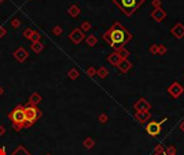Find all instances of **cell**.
Instances as JSON below:
<instances>
[{
	"label": "cell",
	"mask_w": 184,
	"mask_h": 155,
	"mask_svg": "<svg viewBox=\"0 0 184 155\" xmlns=\"http://www.w3.org/2000/svg\"><path fill=\"white\" fill-rule=\"evenodd\" d=\"M102 38L110 46H112L115 51H118L132 40V34L120 22H115L102 34Z\"/></svg>",
	"instance_id": "6da1fadb"
},
{
	"label": "cell",
	"mask_w": 184,
	"mask_h": 155,
	"mask_svg": "<svg viewBox=\"0 0 184 155\" xmlns=\"http://www.w3.org/2000/svg\"><path fill=\"white\" fill-rule=\"evenodd\" d=\"M10 121L12 122V125L15 132H20L24 127H26V116H25V111H24V106L20 105L15 107L9 114Z\"/></svg>",
	"instance_id": "7a4b0ae2"
},
{
	"label": "cell",
	"mask_w": 184,
	"mask_h": 155,
	"mask_svg": "<svg viewBox=\"0 0 184 155\" xmlns=\"http://www.w3.org/2000/svg\"><path fill=\"white\" fill-rule=\"evenodd\" d=\"M146 0H113L114 5L118 7V9L125 14L126 16H130L136 10L144 3Z\"/></svg>",
	"instance_id": "3957f363"
},
{
	"label": "cell",
	"mask_w": 184,
	"mask_h": 155,
	"mask_svg": "<svg viewBox=\"0 0 184 155\" xmlns=\"http://www.w3.org/2000/svg\"><path fill=\"white\" fill-rule=\"evenodd\" d=\"M24 111H25L26 122H27L26 127H30L34 124H36L37 121L42 116L41 110L37 106L30 105V103H27L26 106H24Z\"/></svg>",
	"instance_id": "277c9868"
},
{
	"label": "cell",
	"mask_w": 184,
	"mask_h": 155,
	"mask_svg": "<svg viewBox=\"0 0 184 155\" xmlns=\"http://www.w3.org/2000/svg\"><path fill=\"white\" fill-rule=\"evenodd\" d=\"M167 120H168V119H167V117H165V119L161 120L159 123H158V122H154V121L148 123V124H146V132H148L150 136H152V137H156V136H158L159 132H161V126H163V124L165 123Z\"/></svg>",
	"instance_id": "5b68a950"
},
{
	"label": "cell",
	"mask_w": 184,
	"mask_h": 155,
	"mask_svg": "<svg viewBox=\"0 0 184 155\" xmlns=\"http://www.w3.org/2000/svg\"><path fill=\"white\" fill-rule=\"evenodd\" d=\"M167 91H168V93L170 94V96L172 98L177 99L183 94L184 87L182 86V84H180L179 82H173V83H171L170 86L167 88Z\"/></svg>",
	"instance_id": "8992f818"
},
{
	"label": "cell",
	"mask_w": 184,
	"mask_h": 155,
	"mask_svg": "<svg viewBox=\"0 0 184 155\" xmlns=\"http://www.w3.org/2000/svg\"><path fill=\"white\" fill-rule=\"evenodd\" d=\"M151 103L146 100V98H140L138 101H136V103L134 105V109L136 112H146L150 111L151 110Z\"/></svg>",
	"instance_id": "52a82bcc"
},
{
	"label": "cell",
	"mask_w": 184,
	"mask_h": 155,
	"mask_svg": "<svg viewBox=\"0 0 184 155\" xmlns=\"http://www.w3.org/2000/svg\"><path fill=\"white\" fill-rule=\"evenodd\" d=\"M69 38H70V40L74 44H80L83 40H84L85 34H84V32L80 29V28H75V29H73L72 31L70 32Z\"/></svg>",
	"instance_id": "ba28073f"
},
{
	"label": "cell",
	"mask_w": 184,
	"mask_h": 155,
	"mask_svg": "<svg viewBox=\"0 0 184 155\" xmlns=\"http://www.w3.org/2000/svg\"><path fill=\"white\" fill-rule=\"evenodd\" d=\"M28 56H29V53L23 46H20L13 52V57L18 63H24L28 58Z\"/></svg>",
	"instance_id": "9c48e42d"
},
{
	"label": "cell",
	"mask_w": 184,
	"mask_h": 155,
	"mask_svg": "<svg viewBox=\"0 0 184 155\" xmlns=\"http://www.w3.org/2000/svg\"><path fill=\"white\" fill-rule=\"evenodd\" d=\"M170 32L177 39H182L184 37V25L182 23H177L170 29Z\"/></svg>",
	"instance_id": "30bf717a"
},
{
	"label": "cell",
	"mask_w": 184,
	"mask_h": 155,
	"mask_svg": "<svg viewBox=\"0 0 184 155\" xmlns=\"http://www.w3.org/2000/svg\"><path fill=\"white\" fill-rule=\"evenodd\" d=\"M134 117L139 122L140 124H146L149 120L151 119V112L146 111V112H136Z\"/></svg>",
	"instance_id": "8fae6325"
},
{
	"label": "cell",
	"mask_w": 184,
	"mask_h": 155,
	"mask_svg": "<svg viewBox=\"0 0 184 155\" xmlns=\"http://www.w3.org/2000/svg\"><path fill=\"white\" fill-rule=\"evenodd\" d=\"M151 16L154 18L155 21L159 23V22H163L164 20H165V17H166V12L164 11L161 7L155 8V9L153 10L152 13H151Z\"/></svg>",
	"instance_id": "7c38bea8"
},
{
	"label": "cell",
	"mask_w": 184,
	"mask_h": 155,
	"mask_svg": "<svg viewBox=\"0 0 184 155\" xmlns=\"http://www.w3.org/2000/svg\"><path fill=\"white\" fill-rule=\"evenodd\" d=\"M116 67H117V69L120 70V72H122V73H127L128 71H129L130 69H132V64L129 62V60L127 59V58H124V59L121 60L120 64H118Z\"/></svg>",
	"instance_id": "4fadbf2b"
},
{
	"label": "cell",
	"mask_w": 184,
	"mask_h": 155,
	"mask_svg": "<svg viewBox=\"0 0 184 155\" xmlns=\"http://www.w3.org/2000/svg\"><path fill=\"white\" fill-rule=\"evenodd\" d=\"M107 60L109 64L112 65V66H117V65L120 64L121 60H122V57H121L120 54L115 51V52L111 53V54L107 57Z\"/></svg>",
	"instance_id": "5bb4252c"
},
{
	"label": "cell",
	"mask_w": 184,
	"mask_h": 155,
	"mask_svg": "<svg viewBox=\"0 0 184 155\" xmlns=\"http://www.w3.org/2000/svg\"><path fill=\"white\" fill-rule=\"evenodd\" d=\"M41 100H42V97H41V95L36 92V93H32L31 95L29 96L28 103H30V105H34V106H37V105H39V103H41Z\"/></svg>",
	"instance_id": "9a60e30c"
},
{
	"label": "cell",
	"mask_w": 184,
	"mask_h": 155,
	"mask_svg": "<svg viewBox=\"0 0 184 155\" xmlns=\"http://www.w3.org/2000/svg\"><path fill=\"white\" fill-rule=\"evenodd\" d=\"M80 13H81V9H80L77 5H72L68 9V14L71 16V17H77Z\"/></svg>",
	"instance_id": "2e32d148"
},
{
	"label": "cell",
	"mask_w": 184,
	"mask_h": 155,
	"mask_svg": "<svg viewBox=\"0 0 184 155\" xmlns=\"http://www.w3.org/2000/svg\"><path fill=\"white\" fill-rule=\"evenodd\" d=\"M95 140L93 139L92 137H87L84 139V141H83V146H84L86 150H92V149L95 146Z\"/></svg>",
	"instance_id": "e0dca14e"
},
{
	"label": "cell",
	"mask_w": 184,
	"mask_h": 155,
	"mask_svg": "<svg viewBox=\"0 0 184 155\" xmlns=\"http://www.w3.org/2000/svg\"><path fill=\"white\" fill-rule=\"evenodd\" d=\"M30 49H31V50L34 51L36 54H39V53L42 52V50L44 49V45H43V43H41L40 41H39V42H34V43H31V45H30Z\"/></svg>",
	"instance_id": "ac0fdd59"
},
{
	"label": "cell",
	"mask_w": 184,
	"mask_h": 155,
	"mask_svg": "<svg viewBox=\"0 0 184 155\" xmlns=\"http://www.w3.org/2000/svg\"><path fill=\"white\" fill-rule=\"evenodd\" d=\"M97 75L100 79H106V78L109 75V70H108L106 67H100L97 70Z\"/></svg>",
	"instance_id": "d6986e66"
},
{
	"label": "cell",
	"mask_w": 184,
	"mask_h": 155,
	"mask_svg": "<svg viewBox=\"0 0 184 155\" xmlns=\"http://www.w3.org/2000/svg\"><path fill=\"white\" fill-rule=\"evenodd\" d=\"M68 77H69V79H71V80H77L78 78L80 77L79 70L75 68H71L70 70L68 71Z\"/></svg>",
	"instance_id": "ffe728a7"
},
{
	"label": "cell",
	"mask_w": 184,
	"mask_h": 155,
	"mask_svg": "<svg viewBox=\"0 0 184 155\" xmlns=\"http://www.w3.org/2000/svg\"><path fill=\"white\" fill-rule=\"evenodd\" d=\"M97 41H98L97 37L94 36V34H89V36L86 38V43H87V45H88V46H92V48L96 45Z\"/></svg>",
	"instance_id": "44dd1931"
},
{
	"label": "cell",
	"mask_w": 184,
	"mask_h": 155,
	"mask_svg": "<svg viewBox=\"0 0 184 155\" xmlns=\"http://www.w3.org/2000/svg\"><path fill=\"white\" fill-rule=\"evenodd\" d=\"M91 28H92V24L89 23V22H83V23L81 24V26H80V29H81L83 32L89 31Z\"/></svg>",
	"instance_id": "7402d4cb"
},
{
	"label": "cell",
	"mask_w": 184,
	"mask_h": 155,
	"mask_svg": "<svg viewBox=\"0 0 184 155\" xmlns=\"http://www.w3.org/2000/svg\"><path fill=\"white\" fill-rule=\"evenodd\" d=\"M116 52L120 54V56L122 57V59H124V58H127L128 56H129V51L128 50H126L125 48H122V49H120L118 51H116Z\"/></svg>",
	"instance_id": "603a6c76"
},
{
	"label": "cell",
	"mask_w": 184,
	"mask_h": 155,
	"mask_svg": "<svg viewBox=\"0 0 184 155\" xmlns=\"http://www.w3.org/2000/svg\"><path fill=\"white\" fill-rule=\"evenodd\" d=\"M40 38H41V34H39V31H34L31 34V37H30V41L32 42V43H34V42H39L40 41Z\"/></svg>",
	"instance_id": "cb8c5ba5"
},
{
	"label": "cell",
	"mask_w": 184,
	"mask_h": 155,
	"mask_svg": "<svg viewBox=\"0 0 184 155\" xmlns=\"http://www.w3.org/2000/svg\"><path fill=\"white\" fill-rule=\"evenodd\" d=\"M164 153L166 155H177V149L175 148V146H169Z\"/></svg>",
	"instance_id": "d4e9b609"
},
{
	"label": "cell",
	"mask_w": 184,
	"mask_h": 155,
	"mask_svg": "<svg viewBox=\"0 0 184 155\" xmlns=\"http://www.w3.org/2000/svg\"><path fill=\"white\" fill-rule=\"evenodd\" d=\"M52 32H53V34H54V36L58 37V36H60V34H63V28H61L59 25H56V26H54V27H53Z\"/></svg>",
	"instance_id": "484cf974"
},
{
	"label": "cell",
	"mask_w": 184,
	"mask_h": 155,
	"mask_svg": "<svg viewBox=\"0 0 184 155\" xmlns=\"http://www.w3.org/2000/svg\"><path fill=\"white\" fill-rule=\"evenodd\" d=\"M86 74H87V77H89V78H94L96 74H97V70H96L94 67L91 66L86 69Z\"/></svg>",
	"instance_id": "4316f807"
},
{
	"label": "cell",
	"mask_w": 184,
	"mask_h": 155,
	"mask_svg": "<svg viewBox=\"0 0 184 155\" xmlns=\"http://www.w3.org/2000/svg\"><path fill=\"white\" fill-rule=\"evenodd\" d=\"M108 120H109V117H108V115L106 113H101L98 115V121H99V123L106 124L108 122Z\"/></svg>",
	"instance_id": "83f0119b"
},
{
	"label": "cell",
	"mask_w": 184,
	"mask_h": 155,
	"mask_svg": "<svg viewBox=\"0 0 184 155\" xmlns=\"http://www.w3.org/2000/svg\"><path fill=\"white\" fill-rule=\"evenodd\" d=\"M164 152H165V149H164V146H161V144H157V146H155L154 152H153V153H155V154H161V155H163Z\"/></svg>",
	"instance_id": "f1b7e54d"
},
{
	"label": "cell",
	"mask_w": 184,
	"mask_h": 155,
	"mask_svg": "<svg viewBox=\"0 0 184 155\" xmlns=\"http://www.w3.org/2000/svg\"><path fill=\"white\" fill-rule=\"evenodd\" d=\"M32 32H34V30H32V29H30V28H27V29H25V30H24V32H23V36L25 37L26 39H30V37H31Z\"/></svg>",
	"instance_id": "f546056e"
},
{
	"label": "cell",
	"mask_w": 184,
	"mask_h": 155,
	"mask_svg": "<svg viewBox=\"0 0 184 155\" xmlns=\"http://www.w3.org/2000/svg\"><path fill=\"white\" fill-rule=\"evenodd\" d=\"M167 52V48L165 45H163V44H161V45H158V52H157V54L159 55H165Z\"/></svg>",
	"instance_id": "4dcf8cb0"
},
{
	"label": "cell",
	"mask_w": 184,
	"mask_h": 155,
	"mask_svg": "<svg viewBox=\"0 0 184 155\" xmlns=\"http://www.w3.org/2000/svg\"><path fill=\"white\" fill-rule=\"evenodd\" d=\"M11 26L13 28H18L20 26V21L18 18H14V20H12V22H11Z\"/></svg>",
	"instance_id": "1f68e13d"
},
{
	"label": "cell",
	"mask_w": 184,
	"mask_h": 155,
	"mask_svg": "<svg viewBox=\"0 0 184 155\" xmlns=\"http://www.w3.org/2000/svg\"><path fill=\"white\" fill-rule=\"evenodd\" d=\"M149 51H150V52L152 53L153 55H156L157 52H158V45H157V44H153L152 46H150Z\"/></svg>",
	"instance_id": "d6a6232c"
},
{
	"label": "cell",
	"mask_w": 184,
	"mask_h": 155,
	"mask_svg": "<svg viewBox=\"0 0 184 155\" xmlns=\"http://www.w3.org/2000/svg\"><path fill=\"white\" fill-rule=\"evenodd\" d=\"M7 34V30H5V27L0 26V38H3V37Z\"/></svg>",
	"instance_id": "836d02e7"
},
{
	"label": "cell",
	"mask_w": 184,
	"mask_h": 155,
	"mask_svg": "<svg viewBox=\"0 0 184 155\" xmlns=\"http://www.w3.org/2000/svg\"><path fill=\"white\" fill-rule=\"evenodd\" d=\"M152 5H153V7H154V8H159V7H161V0H153Z\"/></svg>",
	"instance_id": "e575fe53"
},
{
	"label": "cell",
	"mask_w": 184,
	"mask_h": 155,
	"mask_svg": "<svg viewBox=\"0 0 184 155\" xmlns=\"http://www.w3.org/2000/svg\"><path fill=\"white\" fill-rule=\"evenodd\" d=\"M5 132H7V129H5V126L0 125V137H1V136H3V135L5 134Z\"/></svg>",
	"instance_id": "d590c367"
},
{
	"label": "cell",
	"mask_w": 184,
	"mask_h": 155,
	"mask_svg": "<svg viewBox=\"0 0 184 155\" xmlns=\"http://www.w3.org/2000/svg\"><path fill=\"white\" fill-rule=\"evenodd\" d=\"M0 155H7L5 154V146H1L0 148Z\"/></svg>",
	"instance_id": "8d00e7d4"
},
{
	"label": "cell",
	"mask_w": 184,
	"mask_h": 155,
	"mask_svg": "<svg viewBox=\"0 0 184 155\" xmlns=\"http://www.w3.org/2000/svg\"><path fill=\"white\" fill-rule=\"evenodd\" d=\"M179 128H180V129H181V132H184V121L182 122L181 124H180Z\"/></svg>",
	"instance_id": "74e56055"
},
{
	"label": "cell",
	"mask_w": 184,
	"mask_h": 155,
	"mask_svg": "<svg viewBox=\"0 0 184 155\" xmlns=\"http://www.w3.org/2000/svg\"><path fill=\"white\" fill-rule=\"evenodd\" d=\"M3 93H5V91H3V88L1 86H0V96H2Z\"/></svg>",
	"instance_id": "f35d334b"
},
{
	"label": "cell",
	"mask_w": 184,
	"mask_h": 155,
	"mask_svg": "<svg viewBox=\"0 0 184 155\" xmlns=\"http://www.w3.org/2000/svg\"><path fill=\"white\" fill-rule=\"evenodd\" d=\"M152 155H161V154H155V153H153V154Z\"/></svg>",
	"instance_id": "ab89813d"
},
{
	"label": "cell",
	"mask_w": 184,
	"mask_h": 155,
	"mask_svg": "<svg viewBox=\"0 0 184 155\" xmlns=\"http://www.w3.org/2000/svg\"><path fill=\"white\" fill-rule=\"evenodd\" d=\"M45 155H52V154H51V153H48V154H45Z\"/></svg>",
	"instance_id": "60d3db41"
},
{
	"label": "cell",
	"mask_w": 184,
	"mask_h": 155,
	"mask_svg": "<svg viewBox=\"0 0 184 155\" xmlns=\"http://www.w3.org/2000/svg\"><path fill=\"white\" fill-rule=\"evenodd\" d=\"M2 1H3V0H0V3H1V2H2Z\"/></svg>",
	"instance_id": "b9f144b4"
},
{
	"label": "cell",
	"mask_w": 184,
	"mask_h": 155,
	"mask_svg": "<svg viewBox=\"0 0 184 155\" xmlns=\"http://www.w3.org/2000/svg\"><path fill=\"white\" fill-rule=\"evenodd\" d=\"M163 155H166V154H165V153H164V154H163Z\"/></svg>",
	"instance_id": "7bdbcfd3"
}]
</instances>
